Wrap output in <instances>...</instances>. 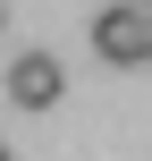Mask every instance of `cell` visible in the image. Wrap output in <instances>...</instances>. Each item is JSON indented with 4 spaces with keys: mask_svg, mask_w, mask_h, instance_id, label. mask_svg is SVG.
I'll return each instance as SVG.
<instances>
[{
    "mask_svg": "<svg viewBox=\"0 0 152 161\" xmlns=\"http://www.w3.org/2000/svg\"><path fill=\"white\" fill-rule=\"evenodd\" d=\"M93 51H102V68H152V8L144 0L102 8L93 17Z\"/></svg>",
    "mask_w": 152,
    "mask_h": 161,
    "instance_id": "1",
    "label": "cell"
},
{
    "mask_svg": "<svg viewBox=\"0 0 152 161\" xmlns=\"http://www.w3.org/2000/svg\"><path fill=\"white\" fill-rule=\"evenodd\" d=\"M59 93H68V68H59L51 51H25V59L8 68V102H17V110H51Z\"/></svg>",
    "mask_w": 152,
    "mask_h": 161,
    "instance_id": "2",
    "label": "cell"
},
{
    "mask_svg": "<svg viewBox=\"0 0 152 161\" xmlns=\"http://www.w3.org/2000/svg\"><path fill=\"white\" fill-rule=\"evenodd\" d=\"M0 25H8V8H0Z\"/></svg>",
    "mask_w": 152,
    "mask_h": 161,
    "instance_id": "3",
    "label": "cell"
},
{
    "mask_svg": "<svg viewBox=\"0 0 152 161\" xmlns=\"http://www.w3.org/2000/svg\"><path fill=\"white\" fill-rule=\"evenodd\" d=\"M0 161H8V144H0Z\"/></svg>",
    "mask_w": 152,
    "mask_h": 161,
    "instance_id": "4",
    "label": "cell"
},
{
    "mask_svg": "<svg viewBox=\"0 0 152 161\" xmlns=\"http://www.w3.org/2000/svg\"><path fill=\"white\" fill-rule=\"evenodd\" d=\"M144 8H152V0H144Z\"/></svg>",
    "mask_w": 152,
    "mask_h": 161,
    "instance_id": "5",
    "label": "cell"
}]
</instances>
